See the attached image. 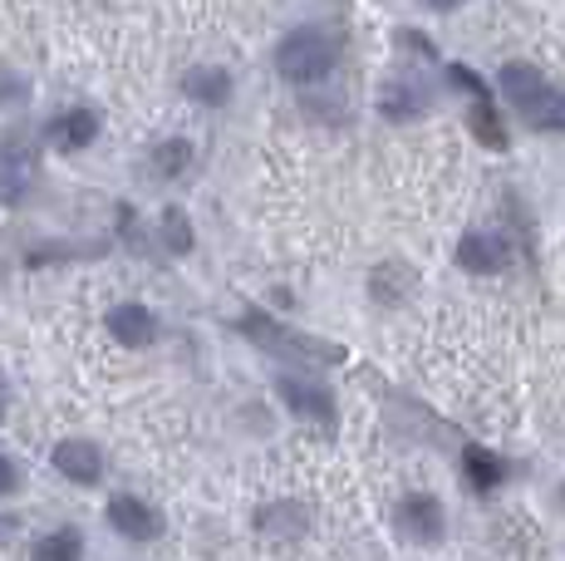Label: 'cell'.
<instances>
[{
    "instance_id": "cell-1",
    "label": "cell",
    "mask_w": 565,
    "mask_h": 561,
    "mask_svg": "<svg viewBox=\"0 0 565 561\" xmlns=\"http://www.w3.org/2000/svg\"><path fill=\"white\" fill-rule=\"evenodd\" d=\"M270 70L280 74V84L290 89H320L334 70H340V35L330 25H290L270 50Z\"/></svg>"
},
{
    "instance_id": "cell-2",
    "label": "cell",
    "mask_w": 565,
    "mask_h": 561,
    "mask_svg": "<svg viewBox=\"0 0 565 561\" xmlns=\"http://www.w3.org/2000/svg\"><path fill=\"white\" fill-rule=\"evenodd\" d=\"M270 390H276L280 409H286L290 419L320 428V434H334V428H340V404H334V390L315 370H306V364H300V370H280L276 380H270Z\"/></svg>"
},
{
    "instance_id": "cell-3",
    "label": "cell",
    "mask_w": 565,
    "mask_h": 561,
    "mask_svg": "<svg viewBox=\"0 0 565 561\" xmlns=\"http://www.w3.org/2000/svg\"><path fill=\"white\" fill-rule=\"evenodd\" d=\"M104 522H108V532L124 537V542H134V547H148V542H158V537L168 532V517H162V507L153 498H143V493H128V488L108 493Z\"/></svg>"
},
{
    "instance_id": "cell-4",
    "label": "cell",
    "mask_w": 565,
    "mask_h": 561,
    "mask_svg": "<svg viewBox=\"0 0 565 561\" xmlns=\"http://www.w3.org/2000/svg\"><path fill=\"white\" fill-rule=\"evenodd\" d=\"M40 138H45V148H54V154H64V158L89 154L104 138V114L94 109V104H64V109H54L45 118Z\"/></svg>"
},
{
    "instance_id": "cell-5",
    "label": "cell",
    "mask_w": 565,
    "mask_h": 561,
    "mask_svg": "<svg viewBox=\"0 0 565 561\" xmlns=\"http://www.w3.org/2000/svg\"><path fill=\"white\" fill-rule=\"evenodd\" d=\"M394 527H398V537L413 542V547H438L443 537H448V507H443L438 493L413 488L394 507Z\"/></svg>"
},
{
    "instance_id": "cell-6",
    "label": "cell",
    "mask_w": 565,
    "mask_h": 561,
    "mask_svg": "<svg viewBox=\"0 0 565 561\" xmlns=\"http://www.w3.org/2000/svg\"><path fill=\"white\" fill-rule=\"evenodd\" d=\"M512 236L497 232V226H467L458 246H452V262L467 276H502L512 266Z\"/></svg>"
},
{
    "instance_id": "cell-7",
    "label": "cell",
    "mask_w": 565,
    "mask_h": 561,
    "mask_svg": "<svg viewBox=\"0 0 565 561\" xmlns=\"http://www.w3.org/2000/svg\"><path fill=\"white\" fill-rule=\"evenodd\" d=\"M50 468L60 473L70 488H99L108 473V453H104V444H94V438H84V434H64V438H54V448H50Z\"/></svg>"
},
{
    "instance_id": "cell-8",
    "label": "cell",
    "mask_w": 565,
    "mask_h": 561,
    "mask_svg": "<svg viewBox=\"0 0 565 561\" xmlns=\"http://www.w3.org/2000/svg\"><path fill=\"white\" fill-rule=\"evenodd\" d=\"M374 109L384 124L408 128V124H418V118L433 114V89L418 80V74H388V80H379Z\"/></svg>"
},
{
    "instance_id": "cell-9",
    "label": "cell",
    "mask_w": 565,
    "mask_h": 561,
    "mask_svg": "<svg viewBox=\"0 0 565 561\" xmlns=\"http://www.w3.org/2000/svg\"><path fill=\"white\" fill-rule=\"evenodd\" d=\"M104 336L118 345V350H153L162 340V316L148 300H114L104 310Z\"/></svg>"
},
{
    "instance_id": "cell-10",
    "label": "cell",
    "mask_w": 565,
    "mask_h": 561,
    "mask_svg": "<svg viewBox=\"0 0 565 561\" xmlns=\"http://www.w3.org/2000/svg\"><path fill=\"white\" fill-rule=\"evenodd\" d=\"M178 89H182V99L198 104V109H226V104L236 99V74L216 60H198L178 74Z\"/></svg>"
},
{
    "instance_id": "cell-11",
    "label": "cell",
    "mask_w": 565,
    "mask_h": 561,
    "mask_svg": "<svg viewBox=\"0 0 565 561\" xmlns=\"http://www.w3.org/2000/svg\"><path fill=\"white\" fill-rule=\"evenodd\" d=\"M35 148L20 144V134H10L6 144H0V202L6 208H20L25 202V192L35 188Z\"/></svg>"
},
{
    "instance_id": "cell-12",
    "label": "cell",
    "mask_w": 565,
    "mask_h": 561,
    "mask_svg": "<svg viewBox=\"0 0 565 561\" xmlns=\"http://www.w3.org/2000/svg\"><path fill=\"white\" fill-rule=\"evenodd\" d=\"M546 89H551V80L531 60H507L502 70H497V84H492V94H502V104H512L516 114H526Z\"/></svg>"
},
{
    "instance_id": "cell-13",
    "label": "cell",
    "mask_w": 565,
    "mask_h": 561,
    "mask_svg": "<svg viewBox=\"0 0 565 561\" xmlns=\"http://www.w3.org/2000/svg\"><path fill=\"white\" fill-rule=\"evenodd\" d=\"M252 522H256V537H266V542H300L310 532V512L296 498H276L256 507Z\"/></svg>"
},
{
    "instance_id": "cell-14",
    "label": "cell",
    "mask_w": 565,
    "mask_h": 561,
    "mask_svg": "<svg viewBox=\"0 0 565 561\" xmlns=\"http://www.w3.org/2000/svg\"><path fill=\"white\" fill-rule=\"evenodd\" d=\"M462 478L472 493H482V498H492V493L507 488V478H512V463L502 458V453L482 448V444H467L462 448Z\"/></svg>"
},
{
    "instance_id": "cell-15",
    "label": "cell",
    "mask_w": 565,
    "mask_h": 561,
    "mask_svg": "<svg viewBox=\"0 0 565 561\" xmlns=\"http://www.w3.org/2000/svg\"><path fill=\"white\" fill-rule=\"evenodd\" d=\"M198 163V148H192V138L182 134H162L148 144V172H153L158 182H182Z\"/></svg>"
},
{
    "instance_id": "cell-16",
    "label": "cell",
    "mask_w": 565,
    "mask_h": 561,
    "mask_svg": "<svg viewBox=\"0 0 565 561\" xmlns=\"http://www.w3.org/2000/svg\"><path fill=\"white\" fill-rule=\"evenodd\" d=\"M413 286H418V272H413L408 262H398V256H388V262H379L374 272H369V296H374V306H404L413 296Z\"/></svg>"
},
{
    "instance_id": "cell-17",
    "label": "cell",
    "mask_w": 565,
    "mask_h": 561,
    "mask_svg": "<svg viewBox=\"0 0 565 561\" xmlns=\"http://www.w3.org/2000/svg\"><path fill=\"white\" fill-rule=\"evenodd\" d=\"M467 134H472L482 148H492V154H507V148H512L502 114H497V99H472L467 104Z\"/></svg>"
},
{
    "instance_id": "cell-18",
    "label": "cell",
    "mask_w": 565,
    "mask_h": 561,
    "mask_svg": "<svg viewBox=\"0 0 565 561\" xmlns=\"http://www.w3.org/2000/svg\"><path fill=\"white\" fill-rule=\"evenodd\" d=\"M30 561H84V532L74 522L50 527L30 542Z\"/></svg>"
},
{
    "instance_id": "cell-19",
    "label": "cell",
    "mask_w": 565,
    "mask_h": 561,
    "mask_svg": "<svg viewBox=\"0 0 565 561\" xmlns=\"http://www.w3.org/2000/svg\"><path fill=\"white\" fill-rule=\"evenodd\" d=\"M158 246L168 256H188L192 246H198V226L182 208H162L158 212Z\"/></svg>"
},
{
    "instance_id": "cell-20",
    "label": "cell",
    "mask_w": 565,
    "mask_h": 561,
    "mask_svg": "<svg viewBox=\"0 0 565 561\" xmlns=\"http://www.w3.org/2000/svg\"><path fill=\"white\" fill-rule=\"evenodd\" d=\"M521 118H526V128H536V134H565V89L551 84V89L541 94Z\"/></svg>"
},
{
    "instance_id": "cell-21",
    "label": "cell",
    "mask_w": 565,
    "mask_h": 561,
    "mask_svg": "<svg viewBox=\"0 0 565 561\" xmlns=\"http://www.w3.org/2000/svg\"><path fill=\"white\" fill-rule=\"evenodd\" d=\"M30 94H35V84H30V74L20 70L15 60H0V114H15L30 104Z\"/></svg>"
},
{
    "instance_id": "cell-22",
    "label": "cell",
    "mask_w": 565,
    "mask_h": 561,
    "mask_svg": "<svg viewBox=\"0 0 565 561\" xmlns=\"http://www.w3.org/2000/svg\"><path fill=\"white\" fill-rule=\"evenodd\" d=\"M448 84H452L458 94H467V99H492V84H487L482 74H477L472 64H462V60L448 64Z\"/></svg>"
},
{
    "instance_id": "cell-23",
    "label": "cell",
    "mask_w": 565,
    "mask_h": 561,
    "mask_svg": "<svg viewBox=\"0 0 565 561\" xmlns=\"http://www.w3.org/2000/svg\"><path fill=\"white\" fill-rule=\"evenodd\" d=\"M20 488H25V468H20V458H15V453H6V448H0V502L20 498Z\"/></svg>"
},
{
    "instance_id": "cell-24",
    "label": "cell",
    "mask_w": 565,
    "mask_h": 561,
    "mask_svg": "<svg viewBox=\"0 0 565 561\" xmlns=\"http://www.w3.org/2000/svg\"><path fill=\"white\" fill-rule=\"evenodd\" d=\"M423 10H428V15H458L462 6H472V0H418Z\"/></svg>"
},
{
    "instance_id": "cell-25",
    "label": "cell",
    "mask_w": 565,
    "mask_h": 561,
    "mask_svg": "<svg viewBox=\"0 0 565 561\" xmlns=\"http://www.w3.org/2000/svg\"><path fill=\"white\" fill-rule=\"evenodd\" d=\"M15 532H20V517L15 512H0V547L15 542Z\"/></svg>"
},
{
    "instance_id": "cell-26",
    "label": "cell",
    "mask_w": 565,
    "mask_h": 561,
    "mask_svg": "<svg viewBox=\"0 0 565 561\" xmlns=\"http://www.w3.org/2000/svg\"><path fill=\"white\" fill-rule=\"evenodd\" d=\"M10 404H15V390H10V374L0 370V424L10 419Z\"/></svg>"
}]
</instances>
